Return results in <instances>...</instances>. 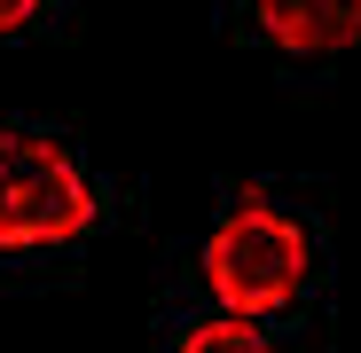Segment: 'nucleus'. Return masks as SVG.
I'll return each mask as SVG.
<instances>
[{
	"label": "nucleus",
	"mask_w": 361,
	"mask_h": 353,
	"mask_svg": "<svg viewBox=\"0 0 361 353\" xmlns=\"http://www.w3.org/2000/svg\"><path fill=\"white\" fill-rule=\"evenodd\" d=\"M314 252H307V228H298L290 212H275L267 197H244L212 235H204V283L220 314L235 322H259L275 306L298 299V283H307Z\"/></svg>",
	"instance_id": "nucleus-1"
},
{
	"label": "nucleus",
	"mask_w": 361,
	"mask_h": 353,
	"mask_svg": "<svg viewBox=\"0 0 361 353\" xmlns=\"http://www.w3.org/2000/svg\"><path fill=\"white\" fill-rule=\"evenodd\" d=\"M94 228V189L63 142L0 126V252H47Z\"/></svg>",
	"instance_id": "nucleus-2"
},
{
	"label": "nucleus",
	"mask_w": 361,
	"mask_h": 353,
	"mask_svg": "<svg viewBox=\"0 0 361 353\" xmlns=\"http://www.w3.org/2000/svg\"><path fill=\"white\" fill-rule=\"evenodd\" d=\"M252 16L290 55H338L361 39V0H252Z\"/></svg>",
	"instance_id": "nucleus-3"
},
{
	"label": "nucleus",
	"mask_w": 361,
	"mask_h": 353,
	"mask_svg": "<svg viewBox=\"0 0 361 353\" xmlns=\"http://www.w3.org/2000/svg\"><path fill=\"white\" fill-rule=\"evenodd\" d=\"M180 353H275V345L259 337V322H235V314H220V322H197L189 337H180Z\"/></svg>",
	"instance_id": "nucleus-4"
},
{
	"label": "nucleus",
	"mask_w": 361,
	"mask_h": 353,
	"mask_svg": "<svg viewBox=\"0 0 361 353\" xmlns=\"http://www.w3.org/2000/svg\"><path fill=\"white\" fill-rule=\"evenodd\" d=\"M39 16V0H0V32H16V24H32Z\"/></svg>",
	"instance_id": "nucleus-5"
}]
</instances>
